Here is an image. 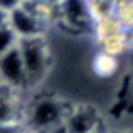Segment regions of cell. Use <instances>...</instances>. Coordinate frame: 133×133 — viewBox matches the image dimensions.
Returning a JSON list of instances; mask_svg holds the SVG:
<instances>
[{
    "instance_id": "1",
    "label": "cell",
    "mask_w": 133,
    "mask_h": 133,
    "mask_svg": "<svg viewBox=\"0 0 133 133\" xmlns=\"http://www.w3.org/2000/svg\"><path fill=\"white\" fill-rule=\"evenodd\" d=\"M72 105L57 97H38L23 111V123L32 133H47L63 127Z\"/></svg>"
},
{
    "instance_id": "2",
    "label": "cell",
    "mask_w": 133,
    "mask_h": 133,
    "mask_svg": "<svg viewBox=\"0 0 133 133\" xmlns=\"http://www.w3.org/2000/svg\"><path fill=\"white\" fill-rule=\"evenodd\" d=\"M18 48L27 72V87H33L43 80L50 68V50L47 40L43 35L20 38Z\"/></svg>"
},
{
    "instance_id": "3",
    "label": "cell",
    "mask_w": 133,
    "mask_h": 133,
    "mask_svg": "<svg viewBox=\"0 0 133 133\" xmlns=\"http://www.w3.org/2000/svg\"><path fill=\"white\" fill-rule=\"evenodd\" d=\"M57 20L75 32H93V18L90 15L88 0H60L57 3Z\"/></svg>"
},
{
    "instance_id": "4",
    "label": "cell",
    "mask_w": 133,
    "mask_h": 133,
    "mask_svg": "<svg viewBox=\"0 0 133 133\" xmlns=\"http://www.w3.org/2000/svg\"><path fill=\"white\" fill-rule=\"evenodd\" d=\"M0 80L14 90L27 87V72L18 43L0 57Z\"/></svg>"
},
{
    "instance_id": "5",
    "label": "cell",
    "mask_w": 133,
    "mask_h": 133,
    "mask_svg": "<svg viewBox=\"0 0 133 133\" xmlns=\"http://www.w3.org/2000/svg\"><path fill=\"white\" fill-rule=\"evenodd\" d=\"M102 115L91 105H72L63 122L65 133H88L102 127Z\"/></svg>"
},
{
    "instance_id": "6",
    "label": "cell",
    "mask_w": 133,
    "mask_h": 133,
    "mask_svg": "<svg viewBox=\"0 0 133 133\" xmlns=\"http://www.w3.org/2000/svg\"><path fill=\"white\" fill-rule=\"evenodd\" d=\"M8 27L15 32V35L20 40L43 35L47 25L37 18L32 12H28L23 5H20L14 8L12 12H8Z\"/></svg>"
},
{
    "instance_id": "7",
    "label": "cell",
    "mask_w": 133,
    "mask_h": 133,
    "mask_svg": "<svg viewBox=\"0 0 133 133\" xmlns=\"http://www.w3.org/2000/svg\"><path fill=\"white\" fill-rule=\"evenodd\" d=\"M118 66H120V62H118V57L115 55H110V53L100 50L97 55L93 57L91 60V70L93 73L100 78H110L118 72Z\"/></svg>"
},
{
    "instance_id": "8",
    "label": "cell",
    "mask_w": 133,
    "mask_h": 133,
    "mask_svg": "<svg viewBox=\"0 0 133 133\" xmlns=\"http://www.w3.org/2000/svg\"><path fill=\"white\" fill-rule=\"evenodd\" d=\"M125 28L122 27V23L118 22L115 15H110V17H105V18H100V20H95L93 22V35L97 42L107 38V37L113 35V33H118V32H123Z\"/></svg>"
},
{
    "instance_id": "9",
    "label": "cell",
    "mask_w": 133,
    "mask_h": 133,
    "mask_svg": "<svg viewBox=\"0 0 133 133\" xmlns=\"http://www.w3.org/2000/svg\"><path fill=\"white\" fill-rule=\"evenodd\" d=\"M98 45H100V50L110 53V55L120 57L122 53H125L128 50L127 38H125V30L123 32H118V33H113V35H110V37H107V38L100 40Z\"/></svg>"
},
{
    "instance_id": "10",
    "label": "cell",
    "mask_w": 133,
    "mask_h": 133,
    "mask_svg": "<svg viewBox=\"0 0 133 133\" xmlns=\"http://www.w3.org/2000/svg\"><path fill=\"white\" fill-rule=\"evenodd\" d=\"M115 7L116 3L113 0H88V8H90V15L93 18V22L110 15H115Z\"/></svg>"
},
{
    "instance_id": "11",
    "label": "cell",
    "mask_w": 133,
    "mask_h": 133,
    "mask_svg": "<svg viewBox=\"0 0 133 133\" xmlns=\"http://www.w3.org/2000/svg\"><path fill=\"white\" fill-rule=\"evenodd\" d=\"M115 17L123 28L133 27V0H122L115 7Z\"/></svg>"
},
{
    "instance_id": "12",
    "label": "cell",
    "mask_w": 133,
    "mask_h": 133,
    "mask_svg": "<svg viewBox=\"0 0 133 133\" xmlns=\"http://www.w3.org/2000/svg\"><path fill=\"white\" fill-rule=\"evenodd\" d=\"M17 43H18V37H17L15 32L8 27V23L5 27L0 28V57H2L3 53H7L12 47H15Z\"/></svg>"
},
{
    "instance_id": "13",
    "label": "cell",
    "mask_w": 133,
    "mask_h": 133,
    "mask_svg": "<svg viewBox=\"0 0 133 133\" xmlns=\"http://www.w3.org/2000/svg\"><path fill=\"white\" fill-rule=\"evenodd\" d=\"M27 127L23 122H8L0 123V133H25Z\"/></svg>"
},
{
    "instance_id": "14",
    "label": "cell",
    "mask_w": 133,
    "mask_h": 133,
    "mask_svg": "<svg viewBox=\"0 0 133 133\" xmlns=\"http://www.w3.org/2000/svg\"><path fill=\"white\" fill-rule=\"evenodd\" d=\"M23 3V0H0V8L5 12H12L14 8L20 7Z\"/></svg>"
},
{
    "instance_id": "15",
    "label": "cell",
    "mask_w": 133,
    "mask_h": 133,
    "mask_svg": "<svg viewBox=\"0 0 133 133\" xmlns=\"http://www.w3.org/2000/svg\"><path fill=\"white\" fill-rule=\"evenodd\" d=\"M125 38H127V47H128V50H133V27L125 28Z\"/></svg>"
},
{
    "instance_id": "16",
    "label": "cell",
    "mask_w": 133,
    "mask_h": 133,
    "mask_svg": "<svg viewBox=\"0 0 133 133\" xmlns=\"http://www.w3.org/2000/svg\"><path fill=\"white\" fill-rule=\"evenodd\" d=\"M7 23H8V12H5V10L0 8V28L5 27Z\"/></svg>"
},
{
    "instance_id": "17",
    "label": "cell",
    "mask_w": 133,
    "mask_h": 133,
    "mask_svg": "<svg viewBox=\"0 0 133 133\" xmlns=\"http://www.w3.org/2000/svg\"><path fill=\"white\" fill-rule=\"evenodd\" d=\"M88 133H108L107 130H105V127H98V128H95V130H91V131H88Z\"/></svg>"
},
{
    "instance_id": "18",
    "label": "cell",
    "mask_w": 133,
    "mask_h": 133,
    "mask_svg": "<svg viewBox=\"0 0 133 133\" xmlns=\"http://www.w3.org/2000/svg\"><path fill=\"white\" fill-rule=\"evenodd\" d=\"M50 2H53V3H58V2H60V0H50Z\"/></svg>"
},
{
    "instance_id": "19",
    "label": "cell",
    "mask_w": 133,
    "mask_h": 133,
    "mask_svg": "<svg viewBox=\"0 0 133 133\" xmlns=\"http://www.w3.org/2000/svg\"><path fill=\"white\" fill-rule=\"evenodd\" d=\"M25 133H32V131H28V130H27V131H25Z\"/></svg>"
}]
</instances>
